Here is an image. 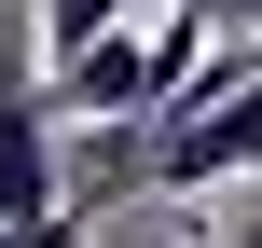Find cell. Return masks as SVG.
I'll return each instance as SVG.
<instances>
[{"mask_svg": "<svg viewBox=\"0 0 262 248\" xmlns=\"http://www.w3.org/2000/svg\"><path fill=\"white\" fill-rule=\"evenodd\" d=\"M221 248H262V207H249V221H235V235H221Z\"/></svg>", "mask_w": 262, "mask_h": 248, "instance_id": "cell-5", "label": "cell"}, {"mask_svg": "<svg viewBox=\"0 0 262 248\" xmlns=\"http://www.w3.org/2000/svg\"><path fill=\"white\" fill-rule=\"evenodd\" d=\"M111 28H124V0H41V55H83Z\"/></svg>", "mask_w": 262, "mask_h": 248, "instance_id": "cell-3", "label": "cell"}, {"mask_svg": "<svg viewBox=\"0 0 262 248\" xmlns=\"http://www.w3.org/2000/svg\"><path fill=\"white\" fill-rule=\"evenodd\" d=\"M0 235H69V152H55V83L0 28Z\"/></svg>", "mask_w": 262, "mask_h": 248, "instance_id": "cell-2", "label": "cell"}, {"mask_svg": "<svg viewBox=\"0 0 262 248\" xmlns=\"http://www.w3.org/2000/svg\"><path fill=\"white\" fill-rule=\"evenodd\" d=\"M193 28H262V0H180Z\"/></svg>", "mask_w": 262, "mask_h": 248, "instance_id": "cell-4", "label": "cell"}, {"mask_svg": "<svg viewBox=\"0 0 262 248\" xmlns=\"http://www.w3.org/2000/svg\"><path fill=\"white\" fill-rule=\"evenodd\" d=\"M221 179H262V55L193 69V97L152 138V193H221Z\"/></svg>", "mask_w": 262, "mask_h": 248, "instance_id": "cell-1", "label": "cell"}]
</instances>
